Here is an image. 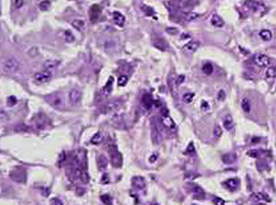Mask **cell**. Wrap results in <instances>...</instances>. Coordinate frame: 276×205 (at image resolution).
Masks as SVG:
<instances>
[{"label":"cell","mask_w":276,"mask_h":205,"mask_svg":"<svg viewBox=\"0 0 276 205\" xmlns=\"http://www.w3.org/2000/svg\"><path fill=\"white\" fill-rule=\"evenodd\" d=\"M108 151H109L111 162L113 167L120 168L122 165V155L118 151L117 146L114 143H110L108 145Z\"/></svg>","instance_id":"obj_1"},{"label":"cell","mask_w":276,"mask_h":205,"mask_svg":"<svg viewBox=\"0 0 276 205\" xmlns=\"http://www.w3.org/2000/svg\"><path fill=\"white\" fill-rule=\"evenodd\" d=\"M45 100L50 105L56 109H63L64 107V98L58 92H54L50 95H47L45 98Z\"/></svg>","instance_id":"obj_2"},{"label":"cell","mask_w":276,"mask_h":205,"mask_svg":"<svg viewBox=\"0 0 276 205\" xmlns=\"http://www.w3.org/2000/svg\"><path fill=\"white\" fill-rule=\"evenodd\" d=\"M19 62L14 57L7 58L3 64V70L7 74H14L19 71Z\"/></svg>","instance_id":"obj_3"},{"label":"cell","mask_w":276,"mask_h":205,"mask_svg":"<svg viewBox=\"0 0 276 205\" xmlns=\"http://www.w3.org/2000/svg\"><path fill=\"white\" fill-rule=\"evenodd\" d=\"M10 177L18 183H25L26 181V173L25 170L21 168H17L12 170L10 174Z\"/></svg>","instance_id":"obj_4"},{"label":"cell","mask_w":276,"mask_h":205,"mask_svg":"<svg viewBox=\"0 0 276 205\" xmlns=\"http://www.w3.org/2000/svg\"><path fill=\"white\" fill-rule=\"evenodd\" d=\"M245 5L249 10H251L254 12L264 13V11H265V5L263 4L258 2V1H255V0H247L245 2Z\"/></svg>","instance_id":"obj_5"},{"label":"cell","mask_w":276,"mask_h":205,"mask_svg":"<svg viewBox=\"0 0 276 205\" xmlns=\"http://www.w3.org/2000/svg\"><path fill=\"white\" fill-rule=\"evenodd\" d=\"M254 63L260 68H265L270 63V58L265 54H257L254 57Z\"/></svg>","instance_id":"obj_6"},{"label":"cell","mask_w":276,"mask_h":205,"mask_svg":"<svg viewBox=\"0 0 276 205\" xmlns=\"http://www.w3.org/2000/svg\"><path fill=\"white\" fill-rule=\"evenodd\" d=\"M120 100H113L108 102L106 104L104 105V107L102 108V112L104 113H109L111 111H115L120 107Z\"/></svg>","instance_id":"obj_7"},{"label":"cell","mask_w":276,"mask_h":205,"mask_svg":"<svg viewBox=\"0 0 276 205\" xmlns=\"http://www.w3.org/2000/svg\"><path fill=\"white\" fill-rule=\"evenodd\" d=\"M51 78H52V73L50 72H47V71L37 72L34 75V79L39 83H47L48 81H50Z\"/></svg>","instance_id":"obj_8"},{"label":"cell","mask_w":276,"mask_h":205,"mask_svg":"<svg viewBox=\"0 0 276 205\" xmlns=\"http://www.w3.org/2000/svg\"><path fill=\"white\" fill-rule=\"evenodd\" d=\"M81 92L77 89H73L69 92V101L73 105H77L81 100Z\"/></svg>","instance_id":"obj_9"},{"label":"cell","mask_w":276,"mask_h":205,"mask_svg":"<svg viewBox=\"0 0 276 205\" xmlns=\"http://www.w3.org/2000/svg\"><path fill=\"white\" fill-rule=\"evenodd\" d=\"M112 17H113L114 24L116 25H118L119 27H124L125 23H126V18L122 13H120V11H114L112 14Z\"/></svg>","instance_id":"obj_10"},{"label":"cell","mask_w":276,"mask_h":205,"mask_svg":"<svg viewBox=\"0 0 276 205\" xmlns=\"http://www.w3.org/2000/svg\"><path fill=\"white\" fill-rule=\"evenodd\" d=\"M132 185L135 189L138 190H144L146 189V182L145 179L141 177H136L132 179Z\"/></svg>","instance_id":"obj_11"},{"label":"cell","mask_w":276,"mask_h":205,"mask_svg":"<svg viewBox=\"0 0 276 205\" xmlns=\"http://www.w3.org/2000/svg\"><path fill=\"white\" fill-rule=\"evenodd\" d=\"M153 46H154L155 48H157L158 50L162 51H166L168 50V48H169L168 44L166 43L165 40H163V39H161V38H157L155 40H153Z\"/></svg>","instance_id":"obj_12"},{"label":"cell","mask_w":276,"mask_h":205,"mask_svg":"<svg viewBox=\"0 0 276 205\" xmlns=\"http://www.w3.org/2000/svg\"><path fill=\"white\" fill-rule=\"evenodd\" d=\"M100 7L98 5V4H93L91 9H90V18H91V21L92 22H95L97 21V19L99 18V15H100Z\"/></svg>","instance_id":"obj_13"},{"label":"cell","mask_w":276,"mask_h":205,"mask_svg":"<svg viewBox=\"0 0 276 205\" xmlns=\"http://www.w3.org/2000/svg\"><path fill=\"white\" fill-rule=\"evenodd\" d=\"M239 182L238 179L236 178H231L227 180L226 182H224V185L226 186V188H227L229 190L231 191H233L235 190L238 186H239Z\"/></svg>","instance_id":"obj_14"},{"label":"cell","mask_w":276,"mask_h":205,"mask_svg":"<svg viewBox=\"0 0 276 205\" xmlns=\"http://www.w3.org/2000/svg\"><path fill=\"white\" fill-rule=\"evenodd\" d=\"M237 160V156L235 153H227V154H225L223 157H222V161L224 163L226 164H231V163H233L235 161Z\"/></svg>","instance_id":"obj_15"},{"label":"cell","mask_w":276,"mask_h":205,"mask_svg":"<svg viewBox=\"0 0 276 205\" xmlns=\"http://www.w3.org/2000/svg\"><path fill=\"white\" fill-rule=\"evenodd\" d=\"M142 103H143L144 107L146 108L147 110H150L154 102H153V99L150 94H145L142 98Z\"/></svg>","instance_id":"obj_16"},{"label":"cell","mask_w":276,"mask_h":205,"mask_svg":"<svg viewBox=\"0 0 276 205\" xmlns=\"http://www.w3.org/2000/svg\"><path fill=\"white\" fill-rule=\"evenodd\" d=\"M58 64H59V61L58 60H47L44 64V67L46 68V71L51 72L52 71L56 70Z\"/></svg>","instance_id":"obj_17"},{"label":"cell","mask_w":276,"mask_h":205,"mask_svg":"<svg viewBox=\"0 0 276 205\" xmlns=\"http://www.w3.org/2000/svg\"><path fill=\"white\" fill-rule=\"evenodd\" d=\"M97 163H98V167L99 169L100 170H105V169L107 168V165H108V162L107 159L105 157V156L104 155H100L98 157V159H97Z\"/></svg>","instance_id":"obj_18"},{"label":"cell","mask_w":276,"mask_h":205,"mask_svg":"<svg viewBox=\"0 0 276 205\" xmlns=\"http://www.w3.org/2000/svg\"><path fill=\"white\" fill-rule=\"evenodd\" d=\"M211 24H212V26L218 27V28H221V27L224 26L225 23H224V20L219 16V15H213L212 16V19H211Z\"/></svg>","instance_id":"obj_19"},{"label":"cell","mask_w":276,"mask_h":205,"mask_svg":"<svg viewBox=\"0 0 276 205\" xmlns=\"http://www.w3.org/2000/svg\"><path fill=\"white\" fill-rule=\"evenodd\" d=\"M223 125H224V128L228 130L231 131L233 130L234 128V124H233V118L231 117V116H227L224 119V122H223Z\"/></svg>","instance_id":"obj_20"},{"label":"cell","mask_w":276,"mask_h":205,"mask_svg":"<svg viewBox=\"0 0 276 205\" xmlns=\"http://www.w3.org/2000/svg\"><path fill=\"white\" fill-rule=\"evenodd\" d=\"M192 190H193L194 196L198 198H204L205 197V192L203 190V189L196 184L192 185Z\"/></svg>","instance_id":"obj_21"},{"label":"cell","mask_w":276,"mask_h":205,"mask_svg":"<svg viewBox=\"0 0 276 205\" xmlns=\"http://www.w3.org/2000/svg\"><path fill=\"white\" fill-rule=\"evenodd\" d=\"M199 47H200V42H198V41H191V42H189L188 44L185 45V49L187 51H190V52L195 51Z\"/></svg>","instance_id":"obj_22"},{"label":"cell","mask_w":276,"mask_h":205,"mask_svg":"<svg viewBox=\"0 0 276 205\" xmlns=\"http://www.w3.org/2000/svg\"><path fill=\"white\" fill-rule=\"evenodd\" d=\"M72 25L73 26V28H75L77 31H84L85 25V22L81 19H75L72 22Z\"/></svg>","instance_id":"obj_23"},{"label":"cell","mask_w":276,"mask_h":205,"mask_svg":"<svg viewBox=\"0 0 276 205\" xmlns=\"http://www.w3.org/2000/svg\"><path fill=\"white\" fill-rule=\"evenodd\" d=\"M272 32L268 30H262L260 32V37L262 40L264 41H269L271 40L272 38Z\"/></svg>","instance_id":"obj_24"},{"label":"cell","mask_w":276,"mask_h":205,"mask_svg":"<svg viewBox=\"0 0 276 205\" xmlns=\"http://www.w3.org/2000/svg\"><path fill=\"white\" fill-rule=\"evenodd\" d=\"M266 77L269 79L275 78L276 77V66H271L266 71Z\"/></svg>","instance_id":"obj_25"},{"label":"cell","mask_w":276,"mask_h":205,"mask_svg":"<svg viewBox=\"0 0 276 205\" xmlns=\"http://www.w3.org/2000/svg\"><path fill=\"white\" fill-rule=\"evenodd\" d=\"M112 83H113V78H112L111 77H110V78H109V80L107 81L106 84H105V87H104V92H105L106 95L110 94L111 92V90H112Z\"/></svg>","instance_id":"obj_26"},{"label":"cell","mask_w":276,"mask_h":205,"mask_svg":"<svg viewBox=\"0 0 276 205\" xmlns=\"http://www.w3.org/2000/svg\"><path fill=\"white\" fill-rule=\"evenodd\" d=\"M202 71L206 75H211L212 72H213V66L212 65V63H205V64L203 65Z\"/></svg>","instance_id":"obj_27"},{"label":"cell","mask_w":276,"mask_h":205,"mask_svg":"<svg viewBox=\"0 0 276 205\" xmlns=\"http://www.w3.org/2000/svg\"><path fill=\"white\" fill-rule=\"evenodd\" d=\"M253 198L254 200H266L267 202H270V198L269 196H267V194L265 193H261V192H259L256 193L253 196Z\"/></svg>","instance_id":"obj_28"},{"label":"cell","mask_w":276,"mask_h":205,"mask_svg":"<svg viewBox=\"0 0 276 205\" xmlns=\"http://www.w3.org/2000/svg\"><path fill=\"white\" fill-rule=\"evenodd\" d=\"M241 107H242V110H243L245 112H247V113H248L249 111L251 110L250 102H249V100L248 98H244V99L242 100V102H241Z\"/></svg>","instance_id":"obj_29"},{"label":"cell","mask_w":276,"mask_h":205,"mask_svg":"<svg viewBox=\"0 0 276 205\" xmlns=\"http://www.w3.org/2000/svg\"><path fill=\"white\" fill-rule=\"evenodd\" d=\"M64 40L66 42H68V43H72V42H73L74 40H75V37H74L73 33L70 31H65L64 33Z\"/></svg>","instance_id":"obj_30"},{"label":"cell","mask_w":276,"mask_h":205,"mask_svg":"<svg viewBox=\"0 0 276 205\" xmlns=\"http://www.w3.org/2000/svg\"><path fill=\"white\" fill-rule=\"evenodd\" d=\"M39 9L41 10L42 11H46L47 10L50 8V6H51V3H50V1H48V0H44V1H42L40 4H39Z\"/></svg>","instance_id":"obj_31"},{"label":"cell","mask_w":276,"mask_h":205,"mask_svg":"<svg viewBox=\"0 0 276 205\" xmlns=\"http://www.w3.org/2000/svg\"><path fill=\"white\" fill-rule=\"evenodd\" d=\"M163 124L165 126H166L167 128H173L174 126V121L169 117V116H166V117H163V120H162Z\"/></svg>","instance_id":"obj_32"},{"label":"cell","mask_w":276,"mask_h":205,"mask_svg":"<svg viewBox=\"0 0 276 205\" xmlns=\"http://www.w3.org/2000/svg\"><path fill=\"white\" fill-rule=\"evenodd\" d=\"M102 140H103V137H102L101 134L97 133L93 136V137L92 138L91 142H92V143H94V144H99V143H101Z\"/></svg>","instance_id":"obj_33"},{"label":"cell","mask_w":276,"mask_h":205,"mask_svg":"<svg viewBox=\"0 0 276 205\" xmlns=\"http://www.w3.org/2000/svg\"><path fill=\"white\" fill-rule=\"evenodd\" d=\"M193 98H194V94L193 93H185L184 96H183V101L186 104H190L192 101H193Z\"/></svg>","instance_id":"obj_34"},{"label":"cell","mask_w":276,"mask_h":205,"mask_svg":"<svg viewBox=\"0 0 276 205\" xmlns=\"http://www.w3.org/2000/svg\"><path fill=\"white\" fill-rule=\"evenodd\" d=\"M213 136L216 138H220L222 136V129L220 125H216L213 129Z\"/></svg>","instance_id":"obj_35"},{"label":"cell","mask_w":276,"mask_h":205,"mask_svg":"<svg viewBox=\"0 0 276 205\" xmlns=\"http://www.w3.org/2000/svg\"><path fill=\"white\" fill-rule=\"evenodd\" d=\"M128 82V78L125 75H121L118 79V84L120 86H125Z\"/></svg>","instance_id":"obj_36"},{"label":"cell","mask_w":276,"mask_h":205,"mask_svg":"<svg viewBox=\"0 0 276 205\" xmlns=\"http://www.w3.org/2000/svg\"><path fill=\"white\" fill-rule=\"evenodd\" d=\"M141 9L144 10V12L148 15V16H152V15H153L154 14V10L152 8V7H150V6H147V5H143L142 7H141Z\"/></svg>","instance_id":"obj_37"},{"label":"cell","mask_w":276,"mask_h":205,"mask_svg":"<svg viewBox=\"0 0 276 205\" xmlns=\"http://www.w3.org/2000/svg\"><path fill=\"white\" fill-rule=\"evenodd\" d=\"M199 17H200V15L196 12H189V13H187V15L185 17V20L186 21H193Z\"/></svg>","instance_id":"obj_38"},{"label":"cell","mask_w":276,"mask_h":205,"mask_svg":"<svg viewBox=\"0 0 276 205\" xmlns=\"http://www.w3.org/2000/svg\"><path fill=\"white\" fill-rule=\"evenodd\" d=\"M18 100L15 96H10L7 98V105L8 106H13L17 104Z\"/></svg>","instance_id":"obj_39"},{"label":"cell","mask_w":276,"mask_h":205,"mask_svg":"<svg viewBox=\"0 0 276 205\" xmlns=\"http://www.w3.org/2000/svg\"><path fill=\"white\" fill-rule=\"evenodd\" d=\"M101 200L102 202L106 205H111V200L110 196H107V195H104L101 196Z\"/></svg>","instance_id":"obj_40"},{"label":"cell","mask_w":276,"mask_h":205,"mask_svg":"<svg viewBox=\"0 0 276 205\" xmlns=\"http://www.w3.org/2000/svg\"><path fill=\"white\" fill-rule=\"evenodd\" d=\"M25 4V1L24 0H14L13 1V5L16 9H19L21 8Z\"/></svg>","instance_id":"obj_41"},{"label":"cell","mask_w":276,"mask_h":205,"mask_svg":"<svg viewBox=\"0 0 276 205\" xmlns=\"http://www.w3.org/2000/svg\"><path fill=\"white\" fill-rule=\"evenodd\" d=\"M248 155L250 156L251 157H254V158H257L260 157V151L257 150H252V151H249L248 152Z\"/></svg>","instance_id":"obj_42"},{"label":"cell","mask_w":276,"mask_h":205,"mask_svg":"<svg viewBox=\"0 0 276 205\" xmlns=\"http://www.w3.org/2000/svg\"><path fill=\"white\" fill-rule=\"evenodd\" d=\"M217 98H218V100L221 101V102L224 101V100L226 99V93H225V91H224L223 89H221V90L218 92Z\"/></svg>","instance_id":"obj_43"},{"label":"cell","mask_w":276,"mask_h":205,"mask_svg":"<svg viewBox=\"0 0 276 205\" xmlns=\"http://www.w3.org/2000/svg\"><path fill=\"white\" fill-rule=\"evenodd\" d=\"M212 202L215 205H225V201L220 197H214Z\"/></svg>","instance_id":"obj_44"},{"label":"cell","mask_w":276,"mask_h":205,"mask_svg":"<svg viewBox=\"0 0 276 205\" xmlns=\"http://www.w3.org/2000/svg\"><path fill=\"white\" fill-rule=\"evenodd\" d=\"M166 31L169 34H172V35L176 34L178 32V29L177 28H174V27H168V28H166Z\"/></svg>","instance_id":"obj_45"},{"label":"cell","mask_w":276,"mask_h":205,"mask_svg":"<svg viewBox=\"0 0 276 205\" xmlns=\"http://www.w3.org/2000/svg\"><path fill=\"white\" fill-rule=\"evenodd\" d=\"M200 107H201V110H204V111H206V110H208L210 109V106H209L208 103H206V101H202Z\"/></svg>","instance_id":"obj_46"},{"label":"cell","mask_w":276,"mask_h":205,"mask_svg":"<svg viewBox=\"0 0 276 205\" xmlns=\"http://www.w3.org/2000/svg\"><path fill=\"white\" fill-rule=\"evenodd\" d=\"M184 81H185L184 75H180V76L177 78V79H176V84H177V85H180V84H181V83H182Z\"/></svg>","instance_id":"obj_47"},{"label":"cell","mask_w":276,"mask_h":205,"mask_svg":"<svg viewBox=\"0 0 276 205\" xmlns=\"http://www.w3.org/2000/svg\"><path fill=\"white\" fill-rule=\"evenodd\" d=\"M194 151H195L194 146H193V143H191L188 145V147H187V149H186V153L191 154V153H194Z\"/></svg>","instance_id":"obj_48"},{"label":"cell","mask_w":276,"mask_h":205,"mask_svg":"<svg viewBox=\"0 0 276 205\" xmlns=\"http://www.w3.org/2000/svg\"><path fill=\"white\" fill-rule=\"evenodd\" d=\"M51 204H52V205H63L62 202H61L60 200L57 199V198H53V199H52Z\"/></svg>","instance_id":"obj_49"},{"label":"cell","mask_w":276,"mask_h":205,"mask_svg":"<svg viewBox=\"0 0 276 205\" xmlns=\"http://www.w3.org/2000/svg\"><path fill=\"white\" fill-rule=\"evenodd\" d=\"M101 183H109V177H108V176L106 175V174H105L103 177H102L101 178Z\"/></svg>","instance_id":"obj_50"},{"label":"cell","mask_w":276,"mask_h":205,"mask_svg":"<svg viewBox=\"0 0 276 205\" xmlns=\"http://www.w3.org/2000/svg\"><path fill=\"white\" fill-rule=\"evenodd\" d=\"M161 115L163 116V117L168 116V115H169V111H168V110H167L166 108H163V109L161 110Z\"/></svg>","instance_id":"obj_51"},{"label":"cell","mask_w":276,"mask_h":205,"mask_svg":"<svg viewBox=\"0 0 276 205\" xmlns=\"http://www.w3.org/2000/svg\"><path fill=\"white\" fill-rule=\"evenodd\" d=\"M156 160H157V156H155V155H153V156L150 157V159H149V161H150L151 163H153V162H155Z\"/></svg>","instance_id":"obj_52"},{"label":"cell","mask_w":276,"mask_h":205,"mask_svg":"<svg viewBox=\"0 0 276 205\" xmlns=\"http://www.w3.org/2000/svg\"><path fill=\"white\" fill-rule=\"evenodd\" d=\"M259 141H260V137H256V136L253 137V138H252V140H251V142H252V143H258Z\"/></svg>","instance_id":"obj_53"},{"label":"cell","mask_w":276,"mask_h":205,"mask_svg":"<svg viewBox=\"0 0 276 205\" xmlns=\"http://www.w3.org/2000/svg\"><path fill=\"white\" fill-rule=\"evenodd\" d=\"M258 205H266V204H259Z\"/></svg>","instance_id":"obj_54"},{"label":"cell","mask_w":276,"mask_h":205,"mask_svg":"<svg viewBox=\"0 0 276 205\" xmlns=\"http://www.w3.org/2000/svg\"><path fill=\"white\" fill-rule=\"evenodd\" d=\"M152 205H158V204H152Z\"/></svg>","instance_id":"obj_55"}]
</instances>
